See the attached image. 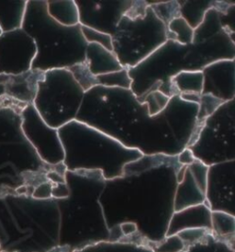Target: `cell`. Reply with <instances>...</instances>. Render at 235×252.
Masks as SVG:
<instances>
[{"label":"cell","instance_id":"22","mask_svg":"<svg viewBox=\"0 0 235 252\" xmlns=\"http://www.w3.org/2000/svg\"><path fill=\"white\" fill-rule=\"evenodd\" d=\"M215 252H235V248L231 247V246L226 244V243L217 241Z\"/></svg>","mask_w":235,"mask_h":252},{"label":"cell","instance_id":"3","mask_svg":"<svg viewBox=\"0 0 235 252\" xmlns=\"http://www.w3.org/2000/svg\"><path fill=\"white\" fill-rule=\"evenodd\" d=\"M37 53L32 38L22 29L0 36V75H19L31 69Z\"/></svg>","mask_w":235,"mask_h":252},{"label":"cell","instance_id":"4","mask_svg":"<svg viewBox=\"0 0 235 252\" xmlns=\"http://www.w3.org/2000/svg\"><path fill=\"white\" fill-rule=\"evenodd\" d=\"M21 131L42 161L48 165L54 162V133L45 124L33 104H28L21 113Z\"/></svg>","mask_w":235,"mask_h":252},{"label":"cell","instance_id":"16","mask_svg":"<svg viewBox=\"0 0 235 252\" xmlns=\"http://www.w3.org/2000/svg\"><path fill=\"white\" fill-rule=\"evenodd\" d=\"M216 245L217 240L212 236V234H210L201 242L188 247L184 252H215Z\"/></svg>","mask_w":235,"mask_h":252},{"label":"cell","instance_id":"5","mask_svg":"<svg viewBox=\"0 0 235 252\" xmlns=\"http://www.w3.org/2000/svg\"><path fill=\"white\" fill-rule=\"evenodd\" d=\"M44 78L45 72L30 69L19 75H0V86L4 95L28 105L33 103L39 83Z\"/></svg>","mask_w":235,"mask_h":252},{"label":"cell","instance_id":"11","mask_svg":"<svg viewBox=\"0 0 235 252\" xmlns=\"http://www.w3.org/2000/svg\"><path fill=\"white\" fill-rule=\"evenodd\" d=\"M221 98L214 97L212 94H204L200 99V111L198 115V121H207V117L223 103Z\"/></svg>","mask_w":235,"mask_h":252},{"label":"cell","instance_id":"19","mask_svg":"<svg viewBox=\"0 0 235 252\" xmlns=\"http://www.w3.org/2000/svg\"><path fill=\"white\" fill-rule=\"evenodd\" d=\"M206 122L207 121H198L197 122V125H196L195 128H194L193 132H192V134H191L189 141L187 143V147L193 146L194 144L198 141L200 135L201 134L202 130L204 129V127L206 126Z\"/></svg>","mask_w":235,"mask_h":252},{"label":"cell","instance_id":"24","mask_svg":"<svg viewBox=\"0 0 235 252\" xmlns=\"http://www.w3.org/2000/svg\"><path fill=\"white\" fill-rule=\"evenodd\" d=\"M2 33H3V32H2V30L0 28V36L2 35Z\"/></svg>","mask_w":235,"mask_h":252},{"label":"cell","instance_id":"23","mask_svg":"<svg viewBox=\"0 0 235 252\" xmlns=\"http://www.w3.org/2000/svg\"><path fill=\"white\" fill-rule=\"evenodd\" d=\"M4 95V89L0 86V97H2Z\"/></svg>","mask_w":235,"mask_h":252},{"label":"cell","instance_id":"13","mask_svg":"<svg viewBox=\"0 0 235 252\" xmlns=\"http://www.w3.org/2000/svg\"><path fill=\"white\" fill-rule=\"evenodd\" d=\"M211 234L210 230L204 229V228H194V229H187L177 233L176 235L179 237L182 241L184 242L186 250L190 246L195 245L203 239L207 238Z\"/></svg>","mask_w":235,"mask_h":252},{"label":"cell","instance_id":"17","mask_svg":"<svg viewBox=\"0 0 235 252\" xmlns=\"http://www.w3.org/2000/svg\"><path fill=\"white\" fill-rule=\"evenodd\" d=\"M53 183L51 182H43L35 188L31 197L37 200H49L52 199Z\"/></svg>","mask_w":235,"mask_h":252},{"label":"cell","instance_id":"18","mask_svg":"<svg viewBox=\"0 0 235 252\" xmlns=\"http://www.w3.org/2000/svg\"><path fill=\"white\" fill-rule=\"evenodd\" d=\"M146 7L147 4L146 2H134L132 8H130L125 16L129 17L132 20H135L137 18H144L146 16Z\"/></svg>","mask_w":235,"mask_h":252},{"label":"cell","instance_id":"21","mask_svg":"<svg viewBox=\"0 0 235 252\" xmlns=\"http://www.w3.org/2000/svg\"><path fill=\"white\" fill-rule=\"evenodd\" d=\"M181 97L185 100L192 101V102H198V103H200V99H201V95L199 93H194V92L182 93Z\"/></svg>","mask_w":235,"mask_h":252},{"label":"cell","instance_id":"15","mask_svg":"<svg viewBox=\"0 0 235 252\" xmlns=\"http://www.w3.org/2000/svg\"><path fill=\"white\" fill-rule=\"evenodd\" d=\"M84 35L87 37L88 42H96L104 45L105 48L108 50H112V43H111V38L107 34L101 33L95 30L90 28L82 27Z\"/></svg>","mask_w":235,"mask_h":252},{"label":"cell","instance_id":"7","mask_svg":"<svg viewBox=\"0 0 235 252\" xmlns=\"http://www.w3.org/2000/svg\"><path fill=\"white\" fill-rule=\"evenodd\" d=\"M27 1L0 0V28L3 32L21 29Z\"/></svg>","mask_w":235,"mask_h":252},{"label":"cell","instance_id":"14","mask_svg":"<svg viewBox=\"0 0 235 252\" xmlns=\"http://www.w3.org/2000/svg\"><path fill=\"white\" fill-rule=\"evenodd\" d=\"M155 11L160 18L166 22L171 21L179 18L180 7L177 2H168L164 4H157L153 6Z\"/></svg>","mask_w":235,"mask_h":252},{"label":"cell","instance_id":"2","mask_svg":"<svg viewBox=\"0 0 235 252\" xmlns=\"http://www.w3.org/2000/svg\"><path fill=\"white\" fill-rule=\"evenodd\" d=\"M26 106L6 95L0 97V198L16 195L29 171L49 167L21 131V113Z\"/></svg>","mask_w":235,"mask_h":252},{"label":"cell","instance_id":"8","mask_svg":"<svg viewBox=\"0 0 235 252\" xmlns=\"http://www.w3.org/2000/svg\"><path fill=\"white\" fill-rule=\"evenodd\" d=\"M210 231L217 241L235 248V216L223 212H211Z\"/></svg>","mask_w":235,"mask_h":252},{"label":"cell","instance_id":"20","mask_svg":"<svg viewBox=\"0 0 235 252\" xmlns=\"http://www.w3.org/2000/svg\"><path fill=\"white\" fill-rule=\"evenodd\" d=\"M194 156L191 152V150L189 149H186L184 150L178 157V161L181 163L182 165H185L187 166L188 164H191L194 161Z\"/></svg>","mask_w":235,"mask_h":252},{"label":"cell","instance_id":"10","mask_svg":"<svg viewBox=\"0 0 235 252\" xmlns=\"http://www.w3.org/2000/svg\"><path fill=\"white\" fill-rule=\"evenodd\" d=\"M74 77L80 84L83 91H88L94 86L98 84V77H96L91 70L89 66L86 63H77L71 67Z\"/></svg>","mask_w":235,"mask_h":252},{"label":"cell","instance_id":"9","mask_svg":"<svg viewBox=\"0 0 235 252\" xmlns=\"http://www.w3.org/2000/svg\"><path fill=\"white\" fill-rule=\"evenodd\" d=\"M75 252H153L147 246L122 241H101Z\"/></svg>","mask_w":235,"mask_h":252},{"label":"cell","instance_id":"1","mask_svg":"<svg viewBox=\"0 0 235 252\" xmlns=\"http://www.w3.org/2000/svg\"><path fill=\"white\" fill-rule=\"evenodd\" d=\"M61 217L56 200L0 198V252H50L59 246Z\"/></svg>","mask_w":235,"mask_h":252},{"label":"cell","instance_id":"12","mask_svg":"<svg viewBox=\"0 0 235 252\" xmlns=\"http://www.w3.org/2000/svg\"><path fill=\"white\" fill-rule=\"evenodd\" d=\"M153 252H184L186 247L177 235L166 237L162 241L150 248Z\"/></svg>","mask_w":235,"mask_h":252},{"label":"cell","instance_id":"6","mask_svg":"<svg viewBox=\"0 0 235 252\" xmlns=\"http://www.w3.org/2000/svg\"><path fill=\"white\" fill-rule=\"evenodd\" d=\"M194 228L211 230V211L206 203L174 212L169 221L166 237Z\"/></svg>","mask_w":235,"mask_h":252}]
</instances>
